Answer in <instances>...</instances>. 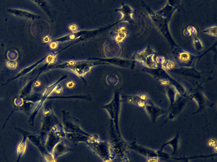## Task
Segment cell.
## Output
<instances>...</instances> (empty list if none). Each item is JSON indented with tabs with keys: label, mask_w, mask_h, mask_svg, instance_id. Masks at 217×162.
I'll list each match as a JSON object with an SVG mask.
<instances>
[{
	"label": "cell",
	"mask_w": 217,
	"mask_h": 162,
	"mask_svg": "<svg viewBox=\"0 0 217 162\" xmlns=\"http://www.w3.org/2000/svg\"><path fill=\"white\" fill-rule=\"evenodd\" d=\"M208 144L210 147H214L216 145V139H214V138H212V139H209V140L208 141Z\"/></svg>",
	"instance_id": "6da1fadb"
},
{
	"label": "cell",
	"mask_w": 217,
	"mask_h": 162,
	"mask_svg": "<svg viewBox=\"0 0 217 162\" xmlns=\"http://www.w3.org/2000/svg\"><path fill=\"white\" fill-rule=\"evenodd\" d=\"M140 100H142V101H146L147 100V97L146 94H141L140 95Z\"/></svg>",
	"instance_id": "7a4b0ae2"
},
{
	"label": "cell",
	"mask_w": 217,
	"mask_h": 162,
	"mask_svg": "<svg viewBox=\"0 0 217 162\" xmlns=\"http://www.w3.org/2000/svg\"><path fill=\"white\" fill-rule=\"evenodd\" d=\"M138 106L140 107H143L145 105V102L143 101H140L138 103Z\"/></svg>",
	"instance_id": "3957f363"
},
{
	"label": "cell",
	"mask_w": 217,
	"mask_h": 162,
	"mask_svg": "<svg viewBox=\"0 0 217 162\" xmlns=\"http://www.w3.org/2000/svg\"><path fill=\"white\" fill-rule=\"evenodd\" d=\"M148 162H158V159L154 158H151L148 160Z\"/></svg>",
	"instance_id": "277c9868"
},
{
	"label": "cell",
	"mask_w": 217,
	"mask_h": 162,
	"mask_svg": "<svg viewBox=\"0 0 217 162\" xmlns=\"http://www.w3.org/2000/svg\"><path fill=\"white\" fill-rule=\"evenodd\" d=\"M214 147V148H215L214 149H215V152H217V147H216V146H215Z\"/></svg>",
	"instance_id": "5b68a950"
}]
</instances>
